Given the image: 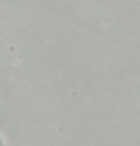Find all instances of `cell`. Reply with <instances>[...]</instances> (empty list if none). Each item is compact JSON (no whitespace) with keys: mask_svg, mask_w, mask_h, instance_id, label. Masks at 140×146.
Masks as SVG:
<instances>
[{"mask_svg":"<svg viewBox=\"0 0 140 146\" xmlns=\"http://www.w3.org/2000/svg\"><path fill=\"white\" fill-rule=\"evenodd\" d=\"M3 145V140H1V135H0V146Z\"/></svg>","mask_w":140,"mask_h":146,"instance_id":"6da1fadb","label":"cell"}]
</instances>
